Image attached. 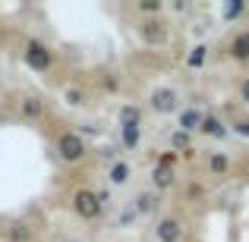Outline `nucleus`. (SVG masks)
<instances>
[{
  "label": "nucleus",
  "instance_id": "1",
  "mask_svg": "<svg viewBox=\"0 0 249 242\" xmlns=\"http://www.w3.org/2000/svg\"><path fill=\"white\" fill-rule=\"evenodd\" d=\"M85 151H89V148H85L82 135H76V132H63L60 139H57V154H60V161H67V163L82 161Z\"/></svg>",
  "mask_w": 249,
  "mask_h": 242
},
{
  "label": "nucleus",
  "instance_id": "2",
  "mask_svg": "<svg viewBox=\"0 0 249 242\" xmlns=\"http://www.w3.org/2000/svg\"><path fill=\"white\" fill-rule=\"evenodd\" d=\"M101 198H98L95 192H89V189H79V192L73 195V211L79 214L82 220H95V217H101Z\"/></svg>",
  "mask_w": 249,
  "mask_h": 242
},
{
  "label": "nucleus",
  "instance_id": "3",
  "mask_svg": "<svg viewBox=\"0 0 249 242\" xmlns=\"http://www.w3.org/2000/svg\"><path fill=\"white\" fill-rule=\"evenodd\" d=\"M25 63H29L35 73H48L51 63H54V54L48 50V44H41V41H29V44H25Z\"/></svg>",
  "mask_w": 249,
  "mask_h": 242
},
{
  "label": "nucleus",
  "instance_id": "4",
  "mask_svg": "<svg viewBox=\"0 0 249 242\" xmlns=\"http://www.w3.org/2000/svg\"><path fill=\"white\" fill-rule=\"evenodd\" d=\"M139 35H142V41L145 44H164L167 41V25L161 22V19H145V22L139 25Z\"/></svg>",
  "mask_w": 249,
  "mask_h": 242
},
{
  "label": "nucleus",
  "instance_id": "5",
  "mask_svg": "<svg viewBox=\"0 0 249 242\" xmlns=\"http://www.w3.org/2000/svg\"><path fill=\"white\" fill-rule=\"evenodd\" d=\"M152 110L155 113H174L177 110V91L174 88H158L152 95Z\"/></svg>",
  "mask_w": 249,
  "mask_h": 242
},
{
  "label": "nucleus",
  "instance_id": "6",
  "mask_svg": "<svg viewBox=\"0 0 249 242\" xmlns=\"http://www.w3.org/2000/svg\"><path fill=\"white\" fill-rule=\"evenodd\" d=\"M180 236H183L180 220H174V217L158 220V239H161V242H180Z\"/></svg>",
  "mask_w": 249,
  "mask_h": 242
},
{
  "label": "nucleus",
  "instance_id": "7",
  "mask_svg": "<svg viewBox=\"0 0 249 242\" xmlns=\"http://www.w3.org/2000/svg\"><path fill=\"white\" fill-rule=\"evenodd\" d=\"M202 123H205V116H202V110L189 107L180 113V129L183 132H193V129H202Z\"/></svg>",
  "mask_w": 249,
  "mask_h": 242
},
{
  "label": "nucleus",
  "instance_id": "8",
  "mask_svg": "<svg viewBox=\"0 0 249 242\" xmlns=\"http://www.w3.org/2000/svg\"><path fill=\"white\" fill-rule=\"evenodd\" d=\"M6 239L10 242H29L32 239V226L25 224V220H16V224L6 226Z\"/></svg>",
  "mask_w": 249,
  "mask_h": 242
},
{
  "label": "nucleus",
  "instance_id": "9",
  "mask_svg": "<svg viewBox=\"0 0 249 242\" xmlns=\"http://www.w3.org/2000/svg\"><path fill=\"white\" fill-rule=\"evenodd\" d=\"M231 57L233 60H249V32H240L231 41Z\"/></svg>",
  "mask_w": 249,
  "mask_h": 242
},
{
  "label": "nucleus",
  "instance_id": "10",
  "mask_svg": "<svg viewBox=\"0 0 249 242\" xmlns=\"http://www.w3.org/2000/svg\"><path fill=\"white\" fill-rule=\"evenodd\" d=\"M107 176H110V182H114V186H126V182H129V163L126 161H114Z\"/></svg>",
  "mask_w": 249,
  "mask_h": 242
},
{
  "label": "nucleus",
  "instance_id": "11",
  "mask_svg": "<svg viewBox=\"0 0 249 242\" xmlns=\"http://www.w3.org/2000/svg\"><path fill=\"white\" fill-rule=\"evenodd\" d=\"M152 182H155V189H170L174 186V167H155Z\"/></svg>",
  "mask_w": 249,
  "mask_h": 242
},
{
  "label": "nucleus",
  "instance_id": "12",
  "mask_svg": "<svg viewBox=\"0 0 249 242\" xmlns=\"http://www.w3.org/2000/svg\"><path fill=\"white\" fill-rule=\"evenodd\" d=\"M202 132L212 135V139H224L227 135V126L221 120H214V116H205V123H202Z\"/></svg>",
  "mask_w": 249,
  "mask_h": 242
},
{
  "label": "nucleus",
  "instance_id": "13",
  "mask_svg": "<svg viewBox=\"0 0 249 242\" xmlns=\"http://www.w3.org/2000/svg\"><path fill=\"white\" fill-rule=\"evenodd\" d=\"M120 129H123V145H126V148L139 145V132H142L139 123H126V126H120Z\"/></svg>",
  "mask_w": 249,
  "mask_h": 242
},
{
  "label": "nucleus",
  "instance_id": "14",
  "mask_svg": "<svg viewBox=\"0 0 249 242\" xmlns=\"http://www.w3.org/2000/svg\"><path fill=\"white\" fill-rule=\"evenodd\" d=\"M155 208H158V198H155V195H145V192H142L139 198H136V208H133V211H136V214H152Z\"/></svg>",
  "mask_w": 249,
  "mask_h": 242
},
{
  "label": "nucleus",
  "instance_id": "15",
  "mask_svg": "<svg viewBox=\"0 0 249 242\" xmlns=\"http://www.w3.org/2000/svg\"><path fill=\"white\" fill-rule=\"evenodd\" d=\"M22 113L35 120V116H41V113H44V104L38 101V97H25V101H22Z\"/></svg>",
  "mask_w": 249,
  "mask_h": 242
},
{
  "label": "nucleus",
  "instance_id": "16",
  "mask_svg": "<svg viewBox=\"0 0 249 242\" xmlns=\"http://www.w3.org/2000/svg\"><path fill=\"white\" fill-rule=\"evenodd\" d=\"M126 123H139V110L136 107H120V126H126Z\"/></svg>",
  "mask_w": 249,
  "mask_h": 242
},
{
  "label": "nucleus",
  "instance_id": "17",
  "mask_svg": "<svg viewBox=\"0 0 249 242\" xmlns=\"http://www.w3.org/2000/svg\"><path fill=\"white\" fill-rule=\"evenodd\" d=\"M208 167H212V173H227V158L224 154H212V161H208Z\"/></svg>",
  "mask_w": 249,
  "mask_h": 242
},
{
  "label": "nucleus",
  "instance_id": "18",
  "mask_svg": "<svg viewBox=\"0 0 249 242\" xmlns=\"http://www.w3.org/2000/svg\"><path fill=\"white\" fill-rule=\"evenodd\" d=\"M205 50H208V48H202V44H199V48H196L193 54H189V60H186V63H189L193 69H199L202 63H205Z\"/></svg>",
  "mask_w": 249,
  "mask_h": 242
},
{
  "label": "nucleus",
  "instance_id": "19",
  "mask_svg": "<svg viewBox=\"0 0 249 242\" xmlns=\"http://www.w3.org/2000/svg\"><path fill=\"white\" fill-rule=\"evenodd\" d=\"M243 10H246V3H243V0H233V3H227L224 16H227V19H237V16H240Z\"/></svg>",
  "mask_w": 249,
  "mask_h": 242
},
{
  "label": "nucleus",
  "instance_id": "20",
  "mask_svg": "<svg viewBox=\"0 0 249 242\" xmlns=\"http://www.w3.org/2000/svg\"><path fill=\"white\" fill-rule=\"evenodd\" d=\"M170 145H174V148H183V151H189V139H186V132H174V135H170Z\"/></svg>",
  "mask_w": 249,
  "mask_h": 242
},
{
  "label": "nucleus",
  "instance_id": "21",
  "mask_svg": "<svg viewBox=\"0 0 249 242\" xmlns=\"http://www.w3.org/2000/svg\"><path fill=\"white\" fill-rule=\"evenodd\" d=\"M139 13H161V3H158V0H142Z\"/></svg>",
  "mask_w": 249,
  "mask_h": 242
},
{
  "label": "nucleus",
  "instance_id": "22",
  "mask_svg": "<svg viewBox=\"0 0 249 242\" xmlns=\"http://www.w3.org/2000/svg\"><path fill=\"white\" fill-rule=\"evenodd\" d=\"M63 97H67V104H73V107H79V104H82V91L79 88H70Z\"/></svg>",
  "mask_w": 249,
  "mask_h": 242
},
{
  "label": "nucleus",
  "instance_id": "23",
  "mask_svg": "<svg viewBox=\"0 0 249 242\" xmlns=\"http://www.w3.org/2000/svg\"><path fill=\"white\" fill-rule=\"evenodd\" d=\"M233 132H237L240 139H249V120H240V123H233Z\"/></svg>",
  "mask_w": 249,
  "mask_h": 242
},
{
  "label": "nucleus",
  "instance_id": "24",
  "mask_svg": "<svg viewBox=\"0 0 249 242\" xmlns=\"http://www.w3.org/2000/svg\"><path fill=\"white\" fill-rule=\"evenodd\" d=\"M174 163H177V154H174V151H167V154H161L158 167H174Z\"/></svg>",
  "mask_w": 249,
  "mask_h": 242
},
{
  "label": "nucleus",
  "instance_id": "25",
  "mask_svg": "<svg viewBox=\"0 0 249 242\" xmlns=\"http://www.w3.org/2000/svg\"><path fill=\"white\" fill-rule=\"evenodd\" d=\"M240 97H243V101L249 104V79H246L243 85H240Z\"/></svg>",
  "mask_w": 249,
  "mask_h": 242
},
{
  "label": "nucleus",
  "instance_id": "26",
  "mask_svg": "<svg viewBox=\"0 0 249 242\" xmlns=\"http://www.w3.org/2000/svg\"><path fill=\"white\" fill-rule=\"evenodd\" d=\"M67 242H73V239H67Z\"/></svg>",
  "mask_w": 249,
  "mask_h": 242
}]
</instances>
